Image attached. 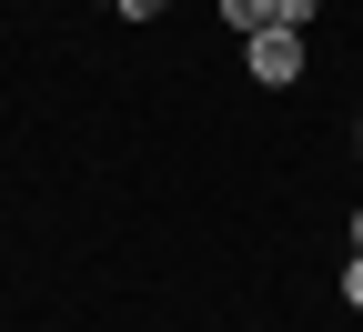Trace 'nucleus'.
<instances>
[{
	"label": "nucleus",
	"mask_w": 363,
	"mask_h": 332,
	"mask_svg": "<svg viewBox=\"0 0 363 332\" xmlns=\"http://www.w3.org/2000/svg\"><path fill=\"white\" fill-rule=\"evenodd\" d=\"M242 71H252L262 91L303 81V30H283V21H272V30H252V40H242Z\"/></svg>",
	"instance_id": "obj_1"
},
{
	"label": "nucleus",
	"mask_w": 363,
	"mask_h": 332,
	"mask_svg": "<svg viewBox=\"0 0 363 332\" xmlns=\"http://www.w3.org/2000/svg\"><path fill=\"white\" fill-rule=\"evenodd\" d=\"M222 21H233V30L252 40V30H272V0H222Z\"/></svg>",
	"instance_id": "obj_2"
},
{
	"label": "nucleus",
	"mask_w": 363,
	"mask_h": 332,
	"mask_svg": "<svg viewBox=\"0 0 363 332\" xmlns=\"http://www.w3.org/2000/svg\"><path fill=\"white\" fill-rule=\"evenodd\" d=\"M313 11H323V0H272V21H283V30H313Z\"/></svg>",
	"instance_id": "obj_3"
},
{
	"label": "nucleus",
	"mask_w": 363,
	"mask_h": 332,
	"mask_svg": "<svg viewBox=\"0 0 363 332\" xmlns=\"http://www.w3.org/2000/svg\"><path fill=\"white\" fill-rule=\"evenodd\" d=\"M111 21H162V0H101Z\"/></svg>",
	"instance_id": "obj_4"
},
{
	"label": "nucleus",
	"mask_w": 363,
	"mask_h": 332,
	"mask_svg": "<svg viewBox=\"0 0 363 332\" xmlns=\"http://www.w3.org/2000/svg\"><path fill=\"white\" fill-rule=\"evenodd\" d=\"M343 302H353V312H363V252H353V262H343Z\"/></svg>",
	"instance_id": "obj_5"
},
{
	"label": "nucleus",
	"mask_w": 363,
	"mask_h": 332,
	"mask_svg": "<svg viewBox=\"0 0 363 332\" xmlns=\"http://www.w3.org/2000/svg\"><path fill=\"white\" fill-rule=\"evenodd\" d=\"M353 252H363V212H353Z\"/></svg>",
	"instance_id": "obj_6"
}]
</instances>
